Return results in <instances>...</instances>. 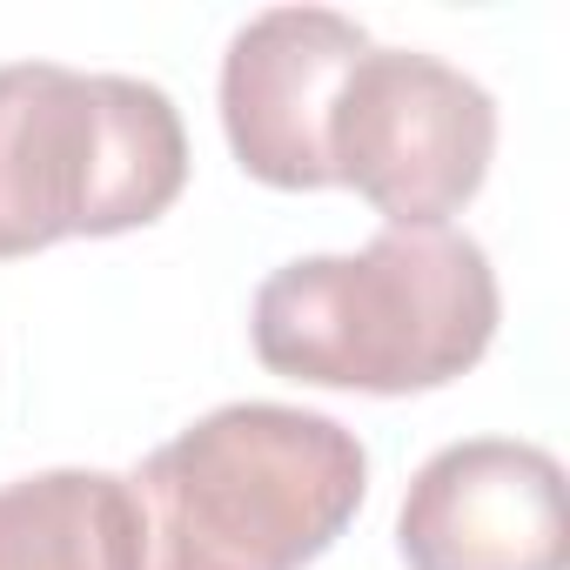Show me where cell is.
I'll return each instance as SVG.
<instances>
[{"mask_svg": "<svg viewBox=\"0 0 570 570\" xmlns=\"http://www.w3.org/2000/svg\"><path fill=\"white\" fill-rule=\"evenodd\" d=\"M497 268L456 228H383L356 255L282 262L255 289V356L316 390L416 396L483 363Z\"/></svg>", "mask_w": 570, "mask_h": 570, "instance_id": "obj_1", "label": "cell"}, {"mask_svg": "<svg viewBox=\"0 0 570 570\" xmlns=\"http://www.w3.org/2000/svg\"><path fill=\"white\" fill-rule=\"evenodd\" d=\"M148 570H303L370 497V450L323 410L222 403L135 476Z\"/></svg>", "mask_w": 570, "mask_h": 570, "instance_id": "obj_2", "label": "cell"}, {"mask_svg": "<svg viewBox=\"0 0 570 570\" xmlns=\"http://www.w3.org/2000/svg\"><path fill=\"white\" fill-rule=\"evenodd\" d=\"M497 101L416 48H363L330 108V175L390 228H443L490 175Z\"/></svg>", "mask_w": 570, "mask_h": 570, "instance_id": "obj_4", "label": "cell"}, {"mask_svg": "<svg viewBox=\"0 0 570 570\" xmlns=\"http://www.w3.org/2000/svg\"><path fill=\"white\" fill-rule=\"evenodd\" d=\"M370 35L336 8H268L222 55V128L268 188H330V108Z\"/></svg>", "mask_w": 570, "mask_h": 570, "instance_id": "obj_6", "label": "cell"}, {"mask_svg": "<svg viewBox=\"0 0 570 570\" xmlns=\"http://www.w3.org/2000/svg\"><path fill=\"white\" fill-rule=\"evenodd\" d=\"M0 570H148V517L128 476L41 470L0 483Z\"/></svg>", "mask_w": 570, "mask_h": 570, "instance_id": "obj_7", "label": "cell"}, {"mask_svg": "<svg viewBox=\"0 0 570 570\" xmlns=\"http://www.w3.org/2000/svg\"><path fill=\"white\" fill-rule=\"evenodd\" d=\"M410 570H570L563 463L517 436H470L436 450L396 517Z\"/></svg>", "mask_w": 570, "mask_h": 570, "instance_id": "obj_5", "label": "cell"}, {"mask_svg": "<svg viewBox=\"0 0 570 570\" xmlns=\"http://www.w3.org/2000/svg\"><path fill=\"white\" fill-rule=\"evenodd\" d=\"M181 181L188 135L155 81L61 61L0 68V262L68 235L148 228Z\"/></svg>", "mask_w": 570, "mask_h": 570, "instance_id": "obj_3", "label": "cell"}]
</instances>
